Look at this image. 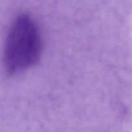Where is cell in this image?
<instances>
[{"mask_svg":"<svg viewBox=\"0 0 132 132\" xmlns=\"http://www.w3.org/2000/svg\"><path fill=\"white\" fill-rule=\"evenodd\" d=\"M34 12L17 10L5 28L1 67L5 79L27 71L39 61L45 45L43 28Z\"/></svg>","mask_w":132,"mask_h":132,"instance_id":"6da1fadb","label":"cell"},{"mask_svg":"<svg viewBox=\"0 0 132 132\" xmlns=\"http://www.w3.org/2000/svg\"><path fill=\"white\" fill-rule=\"evenodd\" d=\"M21 77V78H23V77ZM18 78H19V77H18L17 79H18ZM15 79H16V78H15ZM9 80H10V79H9ZM10 80H11V79H10Z\"/></svg>","mask_w":132,"mask_h":132,"instance_id":"7a4b0ae2","label":"cell"}]
</instances>
